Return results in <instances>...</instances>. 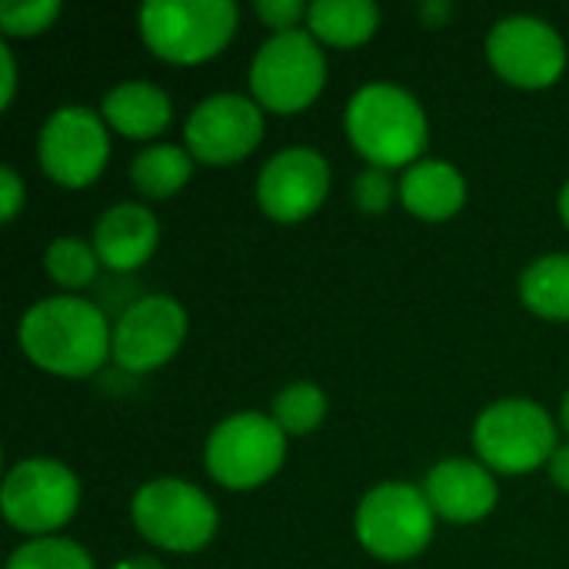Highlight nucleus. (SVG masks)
Here are the masks:
<instances>
[{
	"mask_svg": "<svg viewBox=\"0 0 569 569\" xmlns=\"http://www.w3.org/2000/svg\"><path fill=\"white\" fill-rule=\"evenodd\" d=\"M23 357L53 377H93L113 357V327L107 313L73 293L33 303L17 327Z\"/></svg>",
	"mask_w": 569,
	"mask_h": 569,
	"instance_id": "1",
	"label": "nucleus"
},
{
	"mask_svg": "<svg viewBox=\"0 0 569 569\" xmlns=\"http://www.w3.org/2000/svg\"><path fill=\"white\" fill-rule=\"evenodd\" d=\"M343 130L367 167L380 170L413 167L430 143V123L420 100L397 83L360 87L347 103Z\"/></svg>",
	"mask_w": 569,
	"mask_h": 569,
	"instance_id": "2",
	"label": "nucleus"
},
{
	"mask_svg": "<svg viewBox=\"0 0 569 569\" xmlns=\"http://www.w3.org/2000/svg\"><path fill=\"white\" fill-rule=\"evenodd\" d=\"M137 23L153 57L197 67L223 53L237 33L240 10L230 0H150L140 7Z\"/></svg>",
	"mask_w": 569,
	"mask_h": 569,
	"instance_id": "3",
	"label": "nucleus"
},
{
	"mask_svg": "<svg viewBox=\"0 0 569 569\" xmlns=\"http://www.w3.org/2000/svg\"><path fill=\"white\" fill-rule=\"evenodd\" d=\"M557 447L560 443L553 417L527 397L497 400L473 423L477 460L493 473L520 477L547 467Z\"/></svg>",
	"mask_w": 569,
	"mask_h": 569,
	"instance_id": "4",
	"label": "nucleus"
},
{
	"mask_svg": "<svg viewBox=\"0 0 569 569\" xmlns=\"http://www.w3.org/2000/svg\"><path fill=\"white\" fill-rule=\"evenodd\" d=\"M437 513L423 487L387 480L363 493L353 530L360 547L383 563H407L420 557L433 540Z\"/></svg>",
	"mask_w": 569,
	"mask_h": 569,
	"instance_id": "5",
	"label": "nucleus"
},
{
	"mask_svg": "<svg viewBox=\"0 0 569 569\" xmlns=\"http://www.w3.org/2000/svg\"><path fill=\"white\" fill-rule=\"evenodd\" d=\"M130 520L147 543L167 553H197L220 527L213 500L180 477L147 480L130 500Z\"/></svg>",
	"mask_w": 569,
	"mask_h": 569,
	"instance_id": "6",
	"label": "nucleus"
},
{
	"mask_svg": "<svg viewBox=\"0 0 569 569\" xmlns=\"http://www.w3.org/2000/svg\"><path fill=\"white\" fill-rule=\"evenodd\" d=\"M287 433L273 417L243 410L220 420L203 447V467L223 490H257L270 483L287 460Z\"/></svg>",
	"mask_w": 569,
	"mask_h": 569,
	"instance_id": "7",
	"label": "nucleus"
},
{
	"mask_svg": "<svg viewBox=\"0 0 569 569\" xmlns=\"http://www.w3.org/2000/svg\"><path fill=\"white\" fill-rule=\"evenodd\" d=\"M327 87V57L310 30L273 33L250 63L253 100L270 113H300Z\"/></svg>",
	"mask_w": 569,
	"mask_h": 569,
	"instance_id": "8",
	"label": "nucleus"
},
{
	"mask_svg": "<svg viewBox=\"0 0 569 569\" xmlns=\"http://www.w3.org/2000/svg\"><path fill=\"white\" fill-rule=\"evenodd\" d=\"M0 507L7 523L30 540L53 537L80 510V480L60 460L30 457L7 473Z\"/></svg>",
	"mask_w": 569,
	"mask_h": 569,
	"instance_id": "9",
	"label": "nucleus"
},
{
	"mask_svg": "<svg viewBox=\"0 0 569 569\" xmlns=\"http://www.w3.org/2000/svg\"><path fill=\"white\" fill-rule=\"evenodd\" d=\"M37 160L43 177L63 190L90 187L110 160L107 120L90 107L67 103L53 110L37 137Z\"/></svg>",
	"mask_w": 569,
	"mask_h": 569,
	"instance_id": "10",
	"label": "nucleus"
},
{
	"mask_svg": "<svg viewBox=\"0 0 569 569\" xmlns=\"http://www.w3.org/2000/svg\"><path fill=\"white\" fill-rule=\"evenodd\" d=\"M487 60L500 80L520 90H547L567 70V40L540 17L513 13L493 23Z\"/></svg>",
	"mask_w": 569,
	"mask_h": 569,
	"instance_id": "11",
	"label": "nucleus"
},
{
	"mask_svg": "<svg viewBox=\"0 0 569 569\" xmlns=\"http://www.w3.org/2000/svg\"><path fill=\"white\" fill-rule=\"evenodd\" d=\"M183 137L197 163H240L263 140V107L243 93H213L190 110Z\"/></svg>",
	"mask_w": 569,
	"mask_h": 569,
	"instance_id": "12",
	"label": "nucleus"
},
{
	"mask_svg": "<svg viewBox=\"0 0 569 569\" xmlns=\"http://www.w3.org/2000/svg\"><path fill=\"white\" fill-rule=\"evenodd\" d=\"M187 340V310L167 293L137 297L113 323V360L127 373H150L170 363Z\"/></svg>",
	"mask_w": 569,
	"mask_h": 569,
	"instance_id": "13",
	"label": "nucleus"
},
{
	"mask_svg": "<svg viewBox=\"0 0 569 569\" xmlns=\"http://www.w3.org/2000/svg\"><path fill=\"white\" fill-rule=\"evenodd\" d=\"M330 193V163L320 150L287 147L257 173V203L277 223L313 217Z\"/></svg>",
	"mask_w": 569,
	"mask_h": 569,
	"instance_id": "14",
	"label": "nucleus"
},
{
	"mask_svg": "<svg viewBox=\"0 0 569 569\" xmlns=\"http://www.w3.org/2000/svg\"><path fill=\"white\" fill-rule=\"evenodd\" d=\"M423 493H427L433 513L447 523H477V520L490 517L500 500L493 470H487L480 460H467V457L440 460L427 473Z\"/></svg>",
	"mask_w": 569,
	"mask_h": 569,
	"instance_id": "15",
	"label": "nucleus"
},
{
	"mask_svg": "<svg viewBox=\"0 0 569 569\" xmlns=\"http://www.w3.org/2000/svg\"><path fill=\"white\" fill-rule=\"evenodd\" d=\"M93 250L100 267L113 273L140 270L160 247V220L143 203H113L93 227Z\"/></svg>",
	"mask_w": 569,
	"mask_h": 569,
	"instance_id": "16",
	"label": "nucleus"
},
{
	"mask_svg": "<svg viewBox=\"0 0 569 569\" xmlns=\"http://www.w3.org/2000/svg\"><path fill=\"white\" fill-rule=\"evenodd\" d=\"M400 203L423 223L453 220L467 203V180L447 160H417L400 177Z\"/></svg>",
	"mask_w": 569,
	"mask_h": 569,
	"instance_id": "17",
	"label": "nucleus"
},
{
	"mask_svg": "<svg viewBox=\"0 0 569 569\" xmlns=\"http://www.w3.org/2000/svg\"><path fill=\"white\" fill-rule=\"evenodd\" d=\"M100 117L127 140H153L173 120L170 97L150 80H123L100 100Z\"/></svg>",
	"mask_w": 569,
	"mask_h": 569,
	"instance_id": "18",
	"label": "nucleus"
},
{
	"mask_svg": "<svg viewBox=\"0 0 569 569\" xmlns=\"http://www.w3.org/2000/svg\"><path fill=\"white\" fill-rule=\"evenodd\" d=\"M380 27V7L370 0H317L307 10V30L327 47H360Z\"/></svg>",
	"mask_w": 569,
	"mask_h": 569,
	"instance_id": "19",
	"label": "nucleus"
},
{
	"mask_svg": "<svg viewBox=\"0 0 569 569\" xmlns=\"http://www.w3.org/2000/svg\"><path fill=\"white\" fill-rule=\"evenodd\" d=\"M193 157L187 147L177 143H150L147 150H140L130 163V180L137 187V193L150 197V200H167L173 193H180L190 177H193Z\"/></svg>",
	"mask_w": 569,
	"mask_h": 569,
	"instance_id": "20",
	"label": "nucleus"
},
{
	"mask_svg": "<svg viewBox=\"0 0 569 569\" xmlns=\"http://www.w3.org/2000/svg\"><path fill=\"white\" fill-rule=\"evenodd\" d=\"M520 300L543 320H569V253H547L520 277Z\"/></svg>",
	"mask_w": 569,
	"mask_h": 569,
	"instance_id": "21",
	"label": "nucleus"
},
{
	"mask_svg": "<svg viewBox=\"0 0 569 569\" xmlns=\"http://www.w3.org/2000/svg\"><path fill=\"white\" fill-rule=\"evenodd\" d=\"M270 417L287 437H310L327 420V393L307 380L290 383L273 397Z\"/></svg>",
	"mask_w": 569,
	"mask_h": 569,
	"instance_id": "22",
	"label": "nucleus"
},
{
	"mask_svg": "<svg viewBox=\"0 0 569 569\" xmlns=\"http://www.w3.org/2000/svg\"><path fill=\"white\" fill-rule=\"evenodd\" d=\"M100 270V257L93 250V243L80 240V237H57L47 250H43V273L63 287V290H83L93 283Z\"/></svg>",
	"mask_w": 569,
	"mask_h": 569,
	"instance_id": "23",
	"label": "nucleus"
},
{
	"mask_svg": "<svg viewBox=\"0 0 569 569\" xmlns=\"http://www.w3.org/2000/svg\"><path fill=\"white\" fill-rule=\"evenodd\" d=\"M7 569H97L90 553L73 543V540H63V537H37V540H27L20 543L10 560Z\"/></svg>",
	"mask_w": 569,
	"mask_h": 569,
	"instance_id": "24",
	"label": "nucleus"
},
{
	"mask_svg": "<svg viewBox=\"0 0 569 569\" xmlns=\"http://www.w3.org/2000/svg\"><path fill=\"white\" fill-rule=\"evenodd\" d=\"M60 17L57 0H7L0 3V30L7 37H37Z\"/></svg>",
	"mask_w": 569,
	"mask_h": 569,
	"instance_id": "25",
	"label": "nucleus"
},
{
	"mask_svg": "<svg viewBox=\"0 0 569 569\" xmlns=\"http://www.w3.org/2000/svg\"><path fill=\"white\" fill-rule=\"evenodd\" d=\"M397 197V187L390 180V170H380V167H367L357 180H353V203L370 213V217H380L390 210Z\"/></svg>",
	"mask_w": 569,
	"mask_h": 569,
	"instance_id": "26",
	"label": "nucleus"
},
{
	"mask_svg": "<svg viewBox=\"0 0 569 569\" xmlns=\"http://www.w3.org/2000/svg\"><path fill=\"white\" fill-rule=\"evenodd\" d=\"M253 10L273 33H290V30L307 27L310 3H300V0H257Z\"/></svg>",
	"mask_w": 569,
	"mask_h": 569,
	"instance_id": "27",
	"label": "nucleus"
},
{
	"mask_svg": "<svg viewBox=\"0 0 569 569\" xmlns=\"http://www.w3.org/2000/svg\"><path fill=\"white\" fill-rule=\"evenodd\" d=\"M23 200H27L23 180L17 177V170H13V167H3V170H0V220H3V223H10V220L20 213Z\"/></svg>",
	"mask_w": 569,
	"mask_h": 569,
	"instance_id": "28",
	"label": "nucleus"
},
{
	"mask_svg": "<svg viewBox=\"0 0 569 569\" xmlns=\"http://www.w3.org/2000/svg\"><path fill=\"white\" fill-rule=\"evenodd\" d=\"M0 70H3V80H0V110H7L13 103V93H17V63H13V50L7 43H0Z\"/></svg>",
	"mask_w": 569,
	"mask_h": 569,
	"instance_id": "29",
	"label": "nucleus"
},
{
	"mask_svg": "<svg viewBox=\"0 0 569 569\" xmlns=\"http://www.w3.org/2000/svg\"><path fill=\"white\" fill-rule=\"evenodd\" d=\"M547 470H550L553 487H560L563 493H569V443L567 447H557V453L550 457Z\"/></svg>",
	"mask_w": 569,
	"mask_h": 569,
	"instance_id": "30",
	"label": "nucleus"
},
{
	"mask_svg": "<svg viewBox=\"0 0 569 569\" xmlns=\"http://www.w3.org/2000/svg\"><path fill=\"white\" fill-rule=\"evenodd\" d=\"M113 569H167L160 560H153V557H127V560H120Z\"/></svg>",
	"mask_w": 569,
	"mask_h": 569,
	"instance_id": "31",
	"label": "nucleus"
},
{
	"mask_svg": "<svg viewBox=\"0 0 569 569\" xmlns=\"http://www.w3.org/2000/svg\"><path fill=\"white\" fill-rule=\"evenodd\" d=\"M560 217H563V223H567L569 230V180L563 183V190H560Z\"/></svg>",
	"mask_w": 569,
	"mask_h": 569,
	"instance_id": "32",
	"label": "nucleus"
},
{
	"mask_svg": "<svg viewBox=\"0 0 569 569\" xmlns=\"http://www.w3.org/2000/svg\"><path fill=\"white\" fill-rule=\"evenodd\" d=\"M560 420H563V430L569 433V390L567 397H563V407H560Z\"/></svg>",
	"mask_w": 569,
	"mask_h": 569,
	"instance_id": "33",
	"label": "nucleus"
}]
</instances>
